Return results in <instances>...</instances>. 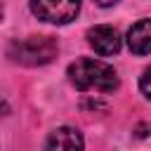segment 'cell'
<instances>
[{
  "instance_id": "6da1fadb",
  "label": "cell",
  "mask_w": 151,
  "mask_h": 151,
  "mask_svg": "<svg viewBox=\"0 0 151 151\" xmlns=\"http://www.w3.org/2000/svg\"><path fill=\"white\" fill-rule=\"evenodd\" d=\"M68 78L78 90H97V92H113L118 87L116 71L94 59H78L68 66Z\"/></svg>"
},
{
  "instance_id": "7a4b0ae2",
  "label": "cell",
  "mask_w": 151,
  "mask_h": 151,
  "mask_svg": "<svg viewBox=\"0 0 151 151\" xmlns=\"http://www.w3.org/2000/svg\"><path fill=\"white\" fill-rule=\"evenodd\" d=\"M7 57L24 66H42L57 57V40L50 35H28L7 47Z\"/></svg>"
},
{
  "instance_id": "3957f363",
  "label": "cell",
  "mask_w": 151,
  "mask_h": 151,
  "mask_svg": "<svg viewBox=\"0 0 151 151\" xmlns=\"http://www.w3.org/2000/svg\"><path fill=\"white\" fill-rule=\"evenodd\" d=\"M31 9L38 19L50 24H68L80 9V0H31Z\"/></svg>"
},
{
  "instance_id": "277c9868",
  "label": "cell",
  "mask_w": 151,
  "mask_h": 151,
  "mask_svg": "<svg viewBox=\"0 0 151 151\" xmlns=\"http://www.w3.org/2000/svg\"><path fill=\"white\" fill-rule=\"evenodd\" d=\"M87 40L94 47L97 54L101 57H111L120 50V35L113 26H94L87 31Z\"/></svg>"
},
{
  "instance_id": "5b68a950",
  "label": "cell",
  "mask_w": 151,
  "mask_h": 151,
  "mask_svg": "<svg viewBox=\"0 0 151 151\" xmlns=\"http://www.w3.org/2000/svg\"><path fill=\"white\" fill-rule=\"evenodd\" d=\"M47 151H83V137L73 127H59L50 134Z\"/></svg>"
},
{
  "instance_id": "8992f818",
  "label": "cell",
  "mask_w": 151,
  "mask_h": 151,
  "mask_svg": "<svg viewBox=\"0 0 151 151\" xmlns=\"http://www.w3.org/2000/svg\"><path fill=\"white\" fill-rule=\"evenodd\" d=\"M127 47L134 54H149L151 52V19H142L130 28Z\"/></svg>"
},
{
  "instance_id": "52a82bcc",
  "label": "cell",
  "mask_w": 151,
  "mask_h": 151,
  "mask_svg": "<svg viewBox=\"0 0 151 151\" xmlns=\"http://www.w3.org/2000/svg\"><path fill=\"white\" fill-rule=\"evenodd\" d=\"M139 87H142V92L151 99V66L144 71V76H142V80H139Z\"/></svg>"
},
{
  "instance_id": "ba28073f",
  "label": "cell",
  "mask_w": 151,
  "mask_h": 151,
  "mask_svg": "<svg viewBox=\"0 0 151 151\" xmlns=\"http://www.w3.org/2000/svg\"><path fill=\"white\" fill-rule=\"evenodd\" d=\"M113 2H118V0H97V5H101V7H109V5H113Z\"/></svg>"
},
{
  "instance_id": "9c48e42d",
  "label": "cell",
  "mask_w": 151,
  "mask_h": 151,
  "mask_svg": "<svg viewBox=\"0 0 151 151\" xmlns=\"http://www.w3.org/2000/svg\"><path fill=\"white\" fill-rule=\"evenodd\" d=\"M0 14H2V0H0Z\"/></svg>"
}]
</instances>
